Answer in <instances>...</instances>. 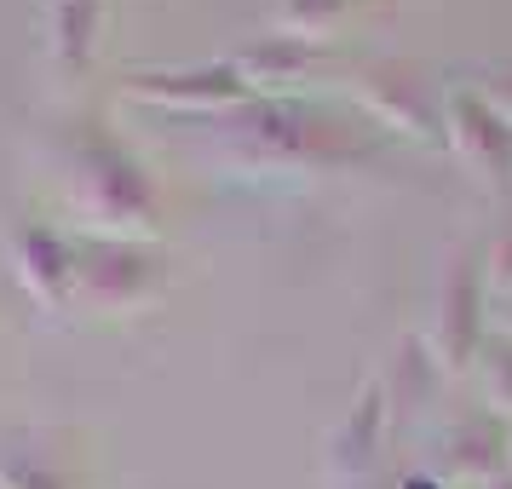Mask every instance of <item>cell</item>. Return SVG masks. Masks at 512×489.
<instances>
[{
  "instance_id": "cell-10",
  "label": "cell",
  "mask_w": 512,
  "mask_h": 489,
  "mask_svg": "<svg viewBox=\"0 0 512 489\" xmlns=\"http://www.w3.org/2000/svg\"><path fill=\"white\" fill-rule=\"evenodd\" d=\"M380 432H386V386H369L346 415V426L334 432V449H328L334 472H369L380 455Z\"/></svg>"
},
{
  "instance_id": "cell-2",
  "label": "cell",
  "mask_w": 512,
  "mask_h": 489,
  "mask_svg": "<svg viewBox=\"0 0 512 489\" xmlns=\"http://www.w3.org/2000/svg\"><path fill=\"white\" fill-rule=\"evenodd\" d=\"M75 202L93 225H150L156 219V185L121 144L93 139V150H81L75 162Z\"/></svg>"
},
{
  "instance_id": "cell-9",
  "label": "cell",
  "mask_w": 512,
  "mask_h": 489,
  "mask_svg": "<svg viewBox=\"0 0 512 489\" xmlns=\"http://www.w3.org/2000/svg\"><path fill=\"white\" fill-rule=\"evenodd\" d=\"M323 64V47L317 41H305V35H271V41H259V47L236 52V70L248 87H294L305 75Z\"/></svg>"
},
{
  "instance_id": "cell-8",
  "label": "cell",
  "mask_w": 512,
  "mask_h": 489,
  "mask_svg": "<svg viewBox=\"0 0 512 489\" xmlns=\"http://www.w3.org/2000/svg\"><path fill=\"white\" fill-rule=\"evenodd\" d=\"M369 104L380 121H392V127H415L420 139H432L438 133V104H432V87L420 81L415 70H403V64H386V70L369 75Z\"/></svg>"
},
{
  "instance_id": "cell-5",
  "label": "cell",
  "mask_w": 512,
  "mask_h": 489,
  "mask_svg": "<svg viewBox=\"0 0 512 489\" xmlns=\"http://www.w3.org/2000/svg\"><path fill=\"white\" fill-rule=\"evenodd\" d=\"M127 93L156 98V104H185V110H231V104H254V87L242 81L236 64H202V70H144L127 75Z\"/></svg>"
},
{
  "instance_id": "cell-4",
  "label": "cell",
  "mask_w": 512,
  "mask_h": 489,
  "mask_svg": "<svg viewBox=\"0 0 512 489\" xmlns=\"http://www.w3.org/2000/svg\"><path fill=\"white\" fill-rule=\"evenodd\" d=\"M449 144L489 179H512V116L478 87L449 98Z\"/></svg>"
},
{
  "instance_id": "cell-1",
  "label": "cell",
  "mask_w": 512,
  "mask_h": 489,
  "mask_svg": "<svg viewBox=\"0 0 512 489\" xmlns=\"http://www.w3.org/2000/svg\"><path fill=\"white\" fill-rule=\"evenodd\" d=\"M236 139L254 150L259 162L277 167H351L369 162L374 139L357 133L351 121L294 104V98H254L236 110Z\"/></svg>"
},
{
  "instance_id": "cell-15",
  "label": "cell",
  "mask_w": 512,
  "mask_h": 489,
  "mask_svg": "<svg viewBox=\"0 0 512 489\" xmlns=\"http://www.w3.org/2000/svg\"><path fill=\"white\" fill-rule=\"evenodd\" d=\"M478 489H512V478H501V472H495V478H484Z\"/></svg>"
},
{
  "instance_id": "cell-7",
  "label": "cell",
  "mask_w": 512,
  "mask_h": 489,
  "mask_svg": "<svg viewBox=\"0 0 512 489\" xmlns=\"http://www.w3.org/2000/svg\"><path fill=\"white\" fill-rule=\"evenodd\" d=\"M18 277L29 282L35 300L70 305L75 300V248L58 231L24 225V231H18Z\"/></svg>"
},
{
  "instance_id": "cell-14",
  "label": "cell",
  "mask_w": 512,
  "mask_h": 489,
  "mask_svg": "<svg viewBox=\"0 0 512 489\" xmlns=\"http://www.w3.org/2000/svg\"><path fill=\"white\" fill-rule=\"evenodd\" d=\"M489 259H495V277H501V282L512 288V236H501V242H495V254H489Z\"/></svg>"
},
{
  "instance_id": "cell-16",
  "label": "cell",
  "mask_w": 512,
  "mask_h": 489,
  "mask_svg": "<svg viewBox=\"0 0 512 489\" xmlns=\"http://www.w3.org/2000/svg\"><path fill=\"white\" fill-rule=\"evenodd\" d=\"M507 449H512V432H507Z\"/></svg>"
},
{
  "instance_id": "cell-13",
  "label": "cell",
  "mask_w": 512,
  "mask_h": 489,
  "mask_svg": "<svg viewBox=\"0 0 512 489\" xmlns=\"http://www.w3.org/2000/svg\"><path fill=\"white\" fill-rule=\"evenodd\" d=\"M484 351V386H489V403L512 415V340H489Z\"/></svg>"
},
{
  "instance_id": "cell-12",
  "label": "cell",
  "mask_w": 512,
  "mask_h": 489,
  "mask_svg": "<svg viewBox=\"0 0 512 489\" xmlns=\"http://www.w3.org/2000/svg\"><path fill=\"white\" fill-rule=\"evenodd\" d=\"M351 0H282V24H288V35H323L340 12H346Z\"/></svg>"
},
{
  "instance_id": "cell-3",
  "label": "cell",
  "mask_w": 512,
  "mask_h": 489,
  "mask_svg": "<svg viewBox=\"0 0 512 489\" xmlns=\"http://www.w3.org/2000/svg\"><path fill=\"white\" fill-rule=\"evenodd\" d=\"M156 288H162V259L127 236H93L75 248V300L93 311H127Z\"/></svg>"
},
{
  "instance_id": "cell-11",
  "label": "cell",
  "mask_w": 512,
  "mask_h": 489,
  "mask_svg": "<svg viewBox=\"0 0 512 489\" xmlns=\"http://www.w3.org/2000/svg\"><path fill=\"white\" fill-rule=\"evenodd\" d=\"M455 449H461V455H455V466H461V472H472V478L484 484V478H495V472H501L507 432H501V426H489V420H472V426H461V432H455Z\"/></svg>"
},
{
  "instance_id": "cell-6",
  "label": "cell",
  "mask_w": 512,
  "mask_h": 489,
  "mask_svg": "<svg viewBox=\"0 0 512 489\" xmlns=\"http://www.w3.org/2000/svg\"><path fill=\"white\" fill-rule=\"evenodd\" d=\"M478 305H484V277H478V254L466 248L449 277H443V300H438V363L466 369L478 346H484V328H478Z\"/></svg>"
}]
</instances>
